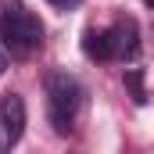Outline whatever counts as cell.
<instances>
[{
    "mask_svg": "<svg viewBox=\"0 0 154 154\" xmlns=\"http://www.w3.org/2000/svg\"><path fill=\"white\" fill-rule=\"evenodd\" d=\"M57 11H68V7H75V4H82V0H50Z\"/></svg>",
    "mask_w": 154,
    "mask_h": 154,
    "instance_id": "ba28073f",
    "label": "cell"
},
{
    "mask_svg": "<svg viewBox=\"0 0 154 154\" xmlns=\"http://www.w3.org/2000/svg\"><path fill=\"white\" fill-rule=\"evenodd\" d=\"M82 50H86V57H93V61H108V57H111V39H108V29H104V32L86 29V36H82Z\"/></svg>",
    "mask_w": 154,
    "mask_h": 154,
    "instance_id": "5b68a950",
    "label": "cell"
},
{
    "mask_svg": "<svg viewBox=\"0 0 154 154\" xmlns=\"http://www.w3.org/2000/svg\"><path fill=\"white\" fill-rule=\"evenodd\" d=\"M4 72H7V54L0 50V75H4Z\"/></svg>",
    "mask_w": 154,
    "mask_h": 154,
    "instance_id": "9c48e42d",
    "label": "cell"
},
{
    "mask_svg": "<svg viewBox=\"0 0 154 154\" xmlns=\"http://www.w3.org/2000/svg\"><path fill=\"white\" fill-rule=\"evenodd\" d=\"M0 122H4L7 136L18 143L22 133H25V100H22L18 93H4V97H0Z\"/></svg>",
    "mask_w": 154,
    "mask_h": 154,
    "instance_id": "277c9868",
    "label": "cell"
},
{
    "mask_svg": "<svg viewBox=\"0 0 154 154\" xmlns=\"http://www.w3.org/2000/svg\"><path fill=\"white\" fill-rule=\"evenodd\" d=\"M0 39L14 57H29L32 50L43 47V25L22 4H7L4 14H0Z\"/></svg>",
    "mask_w": 154,
    "mask_h": 154,
    "instance_id": "6da1fadb",
    "label": "cell"
},
{
    "mask_svg": "<svg viewBox=\"0 0 154 154\" xmlns=\"http://www.w3.org/2000/svg\"><path fill=\"white\" fill-rule=\"evenodd\" d=\"M11 147H14V140L7 136V129H4V122H0V154H7Z\"/></svg>",
    "mask_w": 154,
    "mask_h": 154,
    "instance_id": "52a82bcc",
    "label": "cell"
},
{
    "mask_svg": "<svg viewBox=\"0 0 154 154\" xmlns=\"http://www.w3.org/2000/svg\"><path fill=\"white\" fill-rule=\"evenodd\" d=\"M79 82L68 72H50L47 75V118L54 125L57 136H68L72 133V122H75V111H79Z\"/></svg>",
    "mask_w": 154,
    "mask_h": 154,
    "instance_id": "7a4b0ae2",
    "label": "cell"
},
{
    "mask_svg": "<svg viewBox=\"0 0 154 154\" xmlns=\"http://www.w3.org/2000/svg\"><path fill=\"white\" fill-rule=\"evenodd\" d=\"M125 86H129V93H133L136 104H147V90H143V72L140 68H129L125 72Z\"/></svg>",
    "mask_w": 154,
    "mask_h": 154,
    "instance_id": "8992f818",
    "label": "cell"
},
{
    "mask_svg": "<svg viewBox=\"0 0 154 154\" xmlns=\"http://www.w3.org/2000/svg\"><path fill=\"white\" fill-rule=\"evenodd\" d=\"M143 4H147V7H154V0H143Z\"/></svg>",
    "mask_w": 154,
    "mask_h": 154,
    "instance_id": "30bf717a",
    "label": "cell"
},
{
    "mask_svg": "<svg viewBox=\"0 0 154 154\" xmlns=\"http://www.w3.org/2000/svg\"><path fill=\"white\" fill-rule=\"evenodd\" d=\"M108 39H111V57H122V61H136L140 57V29H136L133 18H122L118 25H111Z\"/></svg>",
    "mask_w": 154,
    "mask_h": 154,
    "instance_id": "3957f363",
    "label": "cell"
}]
</instances>
